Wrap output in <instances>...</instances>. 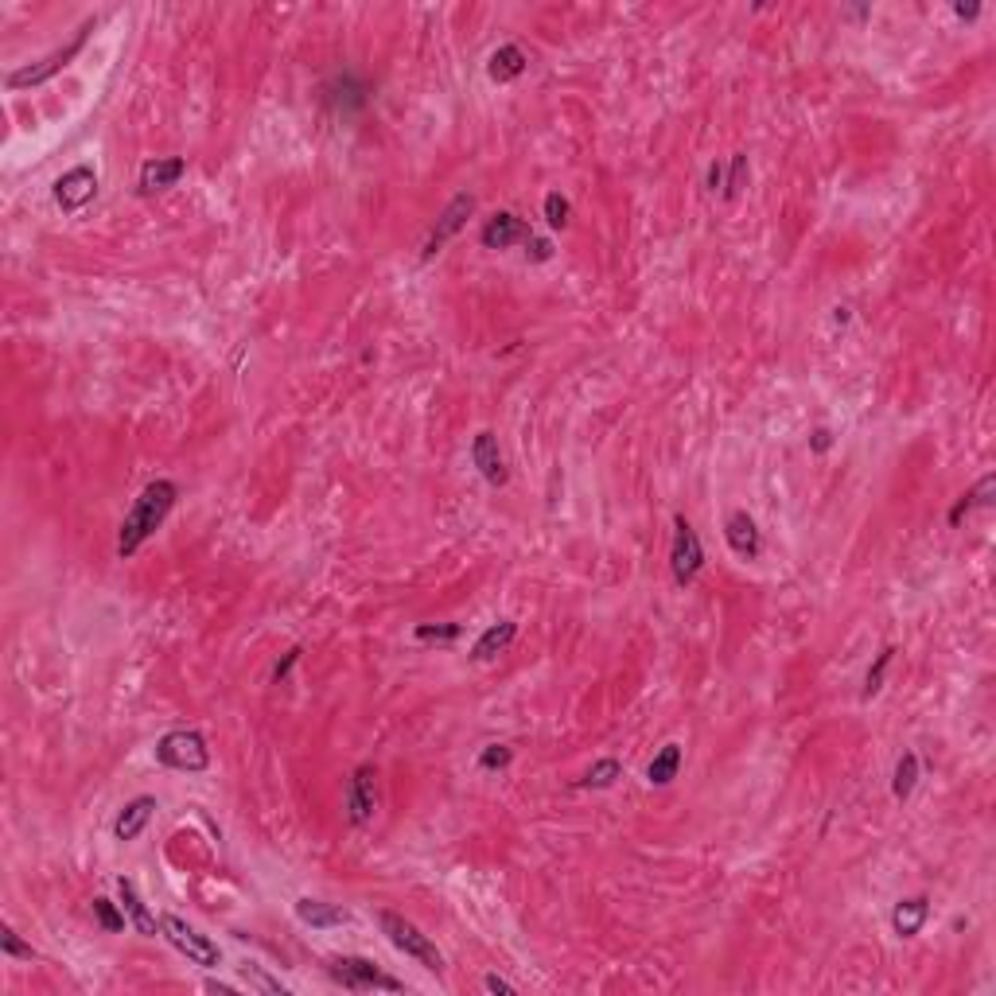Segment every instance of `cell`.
<instances>
[{
    "label": "cell",
    "instance_id": "obj_18",
    "mask_svg": "<svg viewBox=\"0 0 996 996\" xmlns=\"http://www.w3.org/2000/svg\"><path fill=\"white\" fill-rule=\"evenodd\" d=\"M296 919L304 926H312V930H331V926H347L351 923V915L343 911V907H335V903H323V899H296Z\"/></svg>",
    "mask_w": 996,
    "mask_h": 996
},
{
    "label": "cell",
    "instance_id": "obj_33",
    "mask_svg": "<svg viewBox=\"0 0 996 996\" xmlns=\"http://www.w3.org/2000/svg\"><path fill=\"white\" fill-rule=\"evenodd\" d=\"M246 977L257 985V989H265V993H281V996H288V989L281 985V981H273V977H265L261 969H246Z\"/></svg>",
    "mask_w": 996,
    "mask_h": 996
},
{
    "label": "cell",
    "instance_id": "obj_17",
    "mask_svg": "<svg viewBox=\"0 0 996 996\" xmlns=\"http://www.w3.org/2000/svg\"><path fill=\"white\" fill-rule=\"evenodd\" d=\"M926 919H930V899H926V895H911V899H899V903H895V911H891V930H895L899 938H915V934L926 926Z\"/></svg>",
    "mask_w": 996,
    "mask_h": 996
},
{
    "label": "cell",
    "instance_id": "obj_24",
    "mask_svg": "<svg viewBox=\"0 0 996 996\" xmlns=\"http://www.w3.org/2000/svg\"><path fill=\"white\" fill-rule=\"evenodd\" d=\"M615 779H623V767H619V759H600V763H592V767L584 771L580 786H592V790H607V786H615Z\"/></svg>",
    "mask_w": 996,
    "mask_h": 996
},
{
    "label": "cell",
    "instance_id": "obj_31",
    "mask_svg": "<svg viewBox=\"0 0 996 996\" xmlns=\"http://www.w3.org/2000/svg\"><path fill=\"white\" fill-rule=\"evenodd\" d=\"M460 623H448V627H432V623H421L417 627V639L421 642H452V639H460Z\"/></svg>",
    "mask_w": 996,
    "mask_h": 996
},
{
    "label": "cell",
    "instance_id": "obj_27",
    "mask_svg": "<svg viewBox=\"0 0 996 996\" xmlns=\"http://www.w3.org/2000/svg\"><path fill=\"white\" fill-rule=\"evenodd\" d=\"M569 214H572V207L561 191H549V195H545V222H549L553 230H565V226H569Z\"/></svg>",
    "mask_w": 996,
    "mask_h": 996
},
{
    "label": "cell",
    "instance_id": "obj_15",
    "mask_svg": "<svg viewBox=\"0 0 996 996\" xmlns=\"http://www.w3.org/2000/svg\"><path fill=\"white\" fill-rule=\"evenodd\" d=\"M156 810H160V806H156V798H152V794H141V798L125 802V810H121L117 821H113V837H117V841H137Z\"/></svg>",
    "mask_w": 996,
    "mask_h": 996
},
{
    "label": "cell",
    "instance_id": "obj_9",
    "mask_svg": "<svg viewBox=\"0 0 996 996\" xmlns=\"http://www.w3.org/2000/svg\"><path fill=\"white\" fill-rule=\"evenodd\" d=\"M475 214V195L471 191H460L444 211H440V218H436V226L428 230V238H425V246H421V257H436L440 249L448 246V238H456L460 234L463 226H467V218Z\"/></svg>",
    "mask_w": 996,
    "mask_h": 996
},
{
    "label": "cell",
    "instance_id": "obj_21",
    "mask_svg": "<svg viewBox=\"0 0 996 996\" xmlns=\"http://www.w3.org/2000/svg\"><path fill=\"white\" fill-rule=\"evenodd\" d=\"M677 771H681V747L677 744H666L654 759H650V767H646V783L650 786H670L677 779Z\"/></svg>",
    "mask_w": 996,
    "mask_h": 996
},
{
    "label": "cell",
    "instance_id": "obj_29",
    "mask_svg": "<svg viewBox=\"0 0 996 996\" xmlns=\"http://www.w3.org/2000/svg\"><path fill=\"white\" fill-rule=\"evenodd\" d=\"M0 950H4V958H24V961L36 958V950H32L28 942H20V934H16L12 926L0 930Z\"/></svg>",
    "mask_w": 996,
    "mask_h": 996
},
{
    "label": "cell",
    "instance_id": "obj_4",
    "mask_svg": "<svg viewBox=\"0 0 996 996\" xmlns=\"http://www.w3.org/2000/svg\"><path fill=\"white\" fill-rule=\"evenodd\" d=\"M327 973H331V981H339L351 993H374V989H382V993H405V981L382 973L370 958H351V954L331 958L327 961Z\"/></svg>",
    "mask_w": 996,
    "mask_h": 996
},
{
    "label": "cell",
    "instance_id": "obj_38",
    "mask_svg": "<svg viewBox=\"0 0 996 996\" xmlns=\"http://www.w3.org/2000/svg\"><path fill=\"white\" fill-rule=\"evenodd\" d=\"M709 187L712 191H716V187H724V168H720V164H712L709 168Z\"/></svg>",
    "mask_w": 996,
    "mask_h": 996
},
{
    "label": "cell",
    "instance_id": "obj_10",
    "mask_svg": "<svg viewBox=\"0 0 996 996\" xmlns=\"http://www.w3.org/2000/svg\"><path fill=\"white\" fill-rule=\"evenodd\" d=\"M94 195H98V172L90 164H78L55 179V203L67 214H78Z\"/></svg>",
    "mask_w": 996,
    "mask_h": 996
},
{
    "label": "cell",
    "instance_id": "obj_32",
    "mask_svg": "<svg viewBox=\"0 0 996 996\" xmlns=\"http://www.w3.org/2000/svg\"><path fill=\"white\" fill-rule=\"evenodd\" d=\"M300 654H304V650H300V646H292V650L285 654V662H277V670H273V685H285L288 674H292V666L300 662Z\"/></svg>",
    "mask_w": 996,
    "mask_h": 996
},
{
    "label": "cell",
    "instance_id": "obj_35",
    "mask_svg": "<svg viewBox=\"0 0 996 996\" xmlns=\"http://www.w3.org/2000/svg\"><path fill=\"white\" fill-rule=\"evenodd\" d=\"M483 989H487V993L514 996V985H510V981H502V977H498V973H487V977H483Z\"/></svg>",
    "mask_w": 996,
    "mask_h": 996
},
{
    "label": "cell",
    "instance_id": "obj_36",
    "mask_svg": "<svg viewBox=\"0 0 996 996\" xmlns=\"http://www.w3.org/2000/svg\"><path fill=\"white\" fill-rule=\"evenodd\" d=\"M829 444H833V432H829V428H818V432H814V440H810V448L821 456V452H829Z\"/></svg>",
    "mask_w": 996,
    "mask_h": 996
},
{
    "label": "cell",
    "instance_id": "obj_30",
    "mask_svg": "<svg viewBox=\"0 0 996 996\" xmlns=\"http://www.w3.org/2000/svg\"><path fill=\"white\" fill-rule=\"evenodd\" d=\"M744 183H747V156L740 152V156H732V172L724 179V199H736L744 191Z\"/></svg>",
    "mask_w": 996,
    "mask_h": 996
},
{
    "label": "cell",
    "instance_id": "obj_23",
    "mask_svg": "<svg viewBox=\"0 0 996 996\" xmlns=\"http://www.w3.org/2000/svg\"><path fill=\"white\" fill-rule=\"evenodd\" d=\"M993 487H996V475H985L969 495H961L958 506L950 510V526H961V518H965L973 506H989V502H993Z\"/></svg>",
    "mask_w": 996,
    "mask_h": 996
},
{
    "label": "cell",
    "instance_id": "obj_14",
    "mask_svg": "<svg viewBox=\"0 0 996 996\" xmlns=\"http://www.w3.org/2000/svg\"><path fill=\"white\" fill-rule=\"evenodd\" d=\"M183 172H187V160H183V156L144 160L137 187H141V195H156V191H168V187H176L179 179H183Z\"/></svg>",
    "mask_w": 996,
    "mask_h": 996
},
{
    "label": "cell",
    "instance_id": "obj_25",
    "mask_svg": "<svg viewBox=\"0 0 996 996\" xmlns=\"http://www.w3.org/2000/svg\"><path fill=\"white\" fill-rule=\"evenodd\" d=\"M90 911H94V919H98L102 930H109V934H121L125 923H129V915H125V911H117V903H109L106 895H98V899L90 903Z\"/></svg>",
    "mask_w": 996,
    "mask_h": 996
},
{
    "label": "cell",
    "instance_id": "obj_2",
    "mask_svg": "<svg viewBox=\"0 0 996 996\" xmlns=\"http://www.w3.org/2000/svg\"><path fill=\"white\" fill-rule=\"evenodd\" d=\"M378 926H382V934H386V942H390L393 950H401L405 958L421 961L428 973H444V954L432 946V938L417 923H409L397 911H378Z\"/></svg>",
    "mask_w": 996,
    "mask_h": 996
},
{
    "label": "cell",
    "instance_id": "obj_22",
    "mask_svg": "<svg viewBox=\"0 0 996 996\" xmlns=\"http://www.w3.org/2000/svg\"><path fill=\"white\" fill-rule=\"evenodd\" d=\"M919 783V755L915 751H903L899 755V763H895V779H891V794L899 798V802H907L911 798V790Z\"/></svg>",
    "mask_w": 996,
    "mask_h": 996
},
{
    "label": "cell",
    "instance_id": "obj_16",
    "mask_svg": "<svg viewBox=\"0 0 996 996\" xmlns=\"http://www.w3.org/2000/svg\"><path fill=\"white\" fill-rule=\"evenodd\" d=\"M117 891H121V911L129 915V923L137 926L144 938H156V934H160V919L148 911V903L141 899L137 884H133L129 876H121V880H117Z\"/></svg>",
    "mask_w": 996,
    "mask_h": 996
},
{
    "label": "cell",
    "instance_id": "obj_7",
    "mask_svg": "<svg viewBox=\"0 0 996 996\" xmlns=\"http://www.w3.org/2000/svg\"><path fill=\"white\" fill-rule=\"evenodd\" d=\"M674 530L677 534H674V549H670V572H674L677 584L685 588V584L697 580V572L705 569V545H701V537L689 526L685 514L674 518Z\"/></svg>",
    "mask_w": 996,
    "mask_h": 996
},
{
    "label": "cell",
    "instance_id": "obj_5",
    "mask_svg": "<svg viewBox=\"0 0 996 996\" xmlns=\"http://www.w3.org/2000/svg\"><path fill=\"white\" fill-rule=\"evenodd\" d=\"M160 934L176 946L179 954L187 961H195V965H203V969H214V965H222V950H218V942H211L207 934H199L195 926L187 923V919H179V915H160Z\"/></svg>",
    "mask_w": 996,
    "mask_h": 996
},
{
    "label": "cell",
    "instance_id": "obj_11",
    "mask_svg": "<svg viewBox=\"0 0 996 996\" xmlns=\"http://www.w3.org/2000/svg\"><path fill=\"white\" fill-rule=\"evenodd\" d=\"M530 238H534L530 222H526V218H518V214H510V211L491 214V218L483 222V230H479V242H483V246H487V249L526 246Z\"/></svg>",
    "mask_w": 996,
    "mask_h": 996
},
{
    "label": "cell",
    "instance_id": "obj_34",
    "mask_svg": "<svg viewBox=\"0 0 996 996\" xmlns=\"http://www.w3.org/2000/svg\"><path fill=\"white\" fill-rule=\"evenodd\" d=\"M526 246H530L526 249V257H530V261H549V257H553V246H549L545 238H537V234L526 242Z\"/></svg>",
    "mask_w": 996,
    "mask_h": 996
},
{
    "label": "cell",
    "instance_id": "obj_26",
    "mask_svg": "<svg viewBox=\"0 0 996 996\" xmlns=\"http://www.w3.org/2000/svg\"><path fill=\"white\" fill-rule=\"evenodd\" d=\"M891 658H895V646H884V650L876 654V666H872L868 677H864V701H872V697L884 689V674H888Z\"/></svg>",
    "mask_w": 996,
    "mask_h": 996
},
{
    "label": "cell",
    "instance_id": "obj_19",
    "mask_svg": "<svg viewBox=\"0 0 996 996\" xmlns=\"http://www.w3.org/2000/svg\"><path fill=\"white\" fill-rule=\"evenodd\" d=\"M514 639H518V623H514V619H498L495 627H487V631L475 639L471 658H475V662H491V658H498Z\"/></svg>",
    "mask_w": 996,
    "mask_h": 996
},
{
    "label": "cell",
    "instance_id": "obj_6",
    "mask_svg": "<svg viewBox=\"0 0 996 996\" xmlns=\"http://www.w3.org/2000/svg\"><path fill=\"white\" fill-rule=\"evenodd\" d=\"M94 32V20H86L82 28H78V36L67 43V47H59V51H51L47 59H39V63H28V67H20V71H12L8 78H4V86L8 90H28V86H43L47 78H55V74L63 71L67 63H71L74 55L82 51V43H86V36Z\"/></svg>",
    "mask_w": 996,
    "mask_h": 996
},
{
    "label": "cell",
    "instance_id": "obj_8",
    "mask_svg": "<svg viewBox=\"0 0 996 996\" xmlns=\"http://www.w3.org/2000/svg\"><path fill=\"white\" fill-rule=\"evenodd\" d=\"M343 802H347V821H351V825L362 829V825L374 821V814H378V767H374V763L355 767V775L347 779Z\"/></svg>",
    "mask_w": 996,
    "mask_h": 996
},
{
    "label": "cell",
    "instance_id": "obj_3",
    "mask_svg": "<svg viewBox=\"0 0 996 996\" xmlns=\"http://www.w3.org/2000/svg\"><path fill=\"white\" fill-rule=\"evenodd\" d=\"M156 759H160L168 771H183V775H199V771L211 767L207 740H203V732H195V728H176V732L160 736Z\"/></svg>",
    "mask_w": 996,
    "mask_h": 996
},
{
    "label": "cell",
    "instance_id": "obj_28",
    "mask_svg": "<svg viewBox=\"0 0 996 996\" xmlns=\"http://www.w3.org/2000/svg\"><path fill=\"white\" fill-rule=\"evenodd\" d=\"M510 759H514V751L506 744H487L479 751V771H502V767H510Z\"/></svg>",
    "mask_w": 996,
    "mask_h": 996
},
{
    "label": "cell",
    "instance_id": "obj_20",
    "mask_svg": "<svg viewBox=\"0 0 996 996\" xmlns=\"http://www.w3.org/2000/svg\"><path fill=\"white\" fill-rule=\"evenodd\" d=\"M526 67H530V55L518 43H502L495 55H491V63H487V74L495 82H514V78L526 74Z\"/></svg>",
    "mask_w": 996,
    "mask_h": 996
},
{
    "label": "cell",
    "instance_id": "obj_1",
    "mask_svg": "<svg viewBox=\"0 0 996 996\" xmlns=\"http://www.w3.org/2000/svg\"><path fill=\"white\" fill-rule=\"evenodd\" d=\"M176 498H179V487L172 479H152L141 495H137L133 510H129L125 522H121V534H117V557H121V561L133 557L144 541L164 526V518L172 514Z\"/></svg>",
    "mask_w": 996,
    "mask_h": 996
},
{
    "label": "cell",
    "instance_id": "obj_12",
    "mask_svg": "<svg viewBox=\"0 0 996 996\" xmlns=\"http://www.w3.org/2000/svg\"><path fill=\"white\" fill-rule=\"evenodd\" d=\"M471 463L479 467V475H483L491 487H506L510 471H506V460H502V448H498L495 432H475V440H471Z\"/></svg>",
    "mask_w": 996,
    "mask_h": 996
},
{
    "label": "cell",
    "instance_id": "obj_37",
    "mask_svg": "<svg viewBox=\"0 0 996 996\" xmlns=\"http://www.w3.org/2000/svg\"><path fill=\"white\" fill-rule=\"evenodd\" d=\"M954 16H961V20H977L981 8H977V4H954Z\"/></svg>",
    "mask_w": 996,
    "mask_h": 996
},
{
    "label": "cell",
    "instance_id": "obj_13",
    "mask_svg": "<svg viewBox=\"0 0 996 996\" xmlns=\"http://www.w3.org/2000/svg\"><path fill=\"white\" fill-rule=\"evenodd\" d=\"M724 541H728V549L736 553V557H759V549H763V537H759V526H755V518L747 514V510H732L728 514V522H724Z\"/></svg>",
    "mask_w": 996,
    "mask_h": 996
}]
</instances>
